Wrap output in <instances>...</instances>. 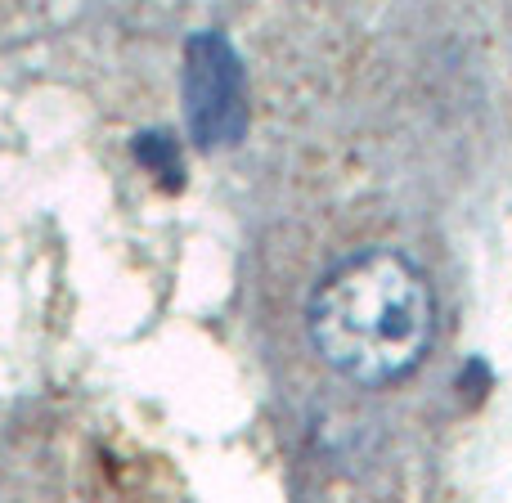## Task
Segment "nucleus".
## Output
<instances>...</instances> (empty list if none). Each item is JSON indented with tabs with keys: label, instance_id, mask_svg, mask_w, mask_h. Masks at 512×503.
<instances>
[{
	"label": "nucleus",
	"instance_id": "f03ea898",
	"mask_svg": "<svg viewBox=\"0 0 512 503\" xmlns=\"http://www.w3.org/2000/svg\"><path fill=\"white\" fill-rule=\"evenodd\" d=\"M185 117L203 149H230L248 131L243 63L221 32H198L185 45Z\"/></svg>",
	"mask_w": 512,
	"mask_h": 503
},
{
	"label": "nucleus",
	"instance_id": "f257e3e1",
	"mask_svg": "<svg viewBox=\"0 0 512 503\" xmlns=\"http://www.w3.org/2000/svg\"><path fill=\"white\" fill-rule=\"evenodd\" d=\"M306 333L337 378L355 387H391L432 351L436 292L405 252L364 248L315 283Z\"/></svg>",
	"mask_w": 512,
	"mask_h": 503
}]
</instances>
